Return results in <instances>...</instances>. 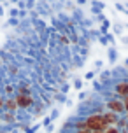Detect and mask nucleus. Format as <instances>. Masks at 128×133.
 I'll return each instance as SVG.
<instances>
[{
	"mask_svg": "<svg viewBox=\"0 0 128 133\" xmlns=\"http://www.w3.org/2000/svg\"><path fill=\"white\" fill-rule=\"evenodd\" d=\"M2 107H4V100L0 98V109H2Z\"/></svg>",
	"mask_w": 128,
	"mask_h": 133,
	"instance_id": "nucleus-8",
	"label": "nucleus"
},
{
	"mask_svg": "<svg viewBox=\"0 0 128 133\" xmlns=\"http://www.w3.org/2000/svg\"><path fill=\"white\" fill-rule=\"evenodd\" d=\"M5 105H7V109H9V110H14V109H16V102H14V100H7Z\"/></svg>",
	"mask_w": 128,
	"mask_h": 133,
	"instance_id": "nucleus-5",
	"label": "nucleus"
},
{
	"mask_svg": "<svg viewBox=\"0 0 128 133\" xmlns=\"http://www.w3.org/2000/svg\"><path fill=\"white\" fill-rule=\"evenodd\" d=\"M102 117H104V121L107 123V126H118V121H119V116H118V114L107 110V112L102 114Z\"/></svg>",
	"mask_w": 128,
	"mask_h": 133,
	"instance_id": "nucleus-3",
	"label": "nucleus"
},
{
	"mask_svg": "<svg viewBox=\"0 0 128 133\" xmlns=\"http://www.w3.org/2000/svg\"><path fill=\"white\" fill-rule=\"evenodd\" d=\"M121 102H123V105H125V112L128 114V96H125V98H121Z\"/></svg>",
	"mask_w": 128,
	"mask_h": 133,
	"instance_id": "nucleus-7",
	"label": "nucleus"
},
{
	"mask_svg": "<svg viewBox=\"0 0 128 133\" xmlns=\"http://www.w3.org/2000/svg\"><path fill=\"white\" fill-rule=\"evenodd\" d=\"M116 95H119L121 98L128 96V81H121L116 84Z\"/></svg>",
	"mask_w": 128,
	"mask_h": 133,
	"instance_id": "nucleus-4",
	"label": "nucleus"
},
{
	"mask_svg": "<svg viewBox=\"0 0 128 133\" xmlns=\"http://www.w3.org/2000/svg\"><path fill=\"white\" fill-rule=\"evenodd\" d=\"M107 107H109V110H111V112L118 114V116L125 112V105H123L121 100H116V98L109 100V102H107Z\"/></svg>",
	"mask_w": 128,
	"mask_h": 133,
	"instance_id": "nucleus-2",
	"label": "nucleus"
},
{
	"mask_svg": "<svg viewBox=\"0 0 128 133\" xmlns=\"http://www.w3.org/2000/svg\"><path fill=\"white\" fill-rule=\"evenodd\" d=\"M14 102H16V105L21 107V109H27V107L32 105V96L30 95H25V93H18L16 95V98H14Z\"/></svg>",
	"mask_w": 128,
	"mask_h": 133,
	"instance_id": "nucleus-1",
	"label": "nucleus"
},
{
	"mask_svg": "<svg viewBox=\"0 0 128 133\" xmlns=\"http://www.w3.org/2000/svg\"><path fill=\"white\" fill-rule=\"evenodd\" d=\"M104 133H119V130H118V126H107Z\"/></svg>",
	"mask_w": 128,
	"mask_h": 133,
	"instance_id": "nucleus-6",
	"label": "nucleus"
}]
</instances>
